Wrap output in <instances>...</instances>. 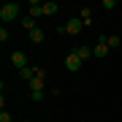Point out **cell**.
Segmentation results:
<instances>
[{"instance_id": "obj_1", "label": "cell", "mask_w": 122, "mask_h": 122, "mask_svg": "<svg viewBox=\"0 0 122 122\" xmlns=\"http://www.w3.org/2000/svg\"><path fill=\"white\" fill-rule=\"evenodd\" d=\"M16 16H19V3H5L3 8H0V19H3L5 25H8V22H14Z\"/></svg>"}, {"instance_id": "obj_2", "label": "cell", "mask_w": 122, "mask_h": 122, "mask_svg": "<svg viewBox=\"0 0 122 122\" xmlns=\"http://www.w3.org/2000/svg\"><path fill=\"white\" fill-rule=\"evenodd\" d=\"M44 87H46V79H41V76H35L33 81H30V92H33V100H44Z\"/></svg>"}, {"instance_id": "obj_3", "label": "cell", "mask_w": 122, "mask_h": 122, "mask_svg": "<svg viewBox=\"0 0 122 122\" xmlns=\"http://www.w3.org/2000/svg\"><path fill=\"white\" fill-rule=\"evenodd\" d=\"M81 27H84V22H81V19H79V16H71V19H68V25H65V33L79 35V33H81Z\"/></svg>"}, {"instance_id": "obj_4", "label": "cell", "mask_w": 122, "mask_h": 122, "mask_svg": "<svg viewBox=\"0 0 122 122\" xmlns=\"http://www.w3.org/2000/svg\"><path fill=\"white\" fill-rule=\"evenodd\" d=\"M81 65H84V62H81V60H79V57H76L73 52H71V54L65 57V68L71 71V73H76V71H81Z\"/></svg>"}, {"instance_id": "obj_5", "label": "cell", "mask_w": 122, "mask_h": 122, "mask_svg": "<svg viewBox=\"0 0 122 122\" xmlns=\"http://www.w3.org/2000/svg\"><path fill=\"white\" fill-rule=\"evenodd\" d=\"M11 62H14V68H16V71H25V68H27L25 52H14V54H11Z\"/></svg>"}, {"instance_id": "obj_6", "label": "cell", "mask_w": 122, "mask_h": 122, "mask_svg": "<svg viewBox=\"0 0 122 122\" xmlns=\"http://www.w3.org/2000/svg\"><path fill=\"white\" fill-rule=\"evenodd\" d=\"M109 52H111V49L106 46V41H103V35H100V41H98V44H95V49H92V54H95L98 60H103V57L109 54Z\"/></svg>"}, {"instance_id": "obj_7", "label": "cell", "mask_w": 122, "mask_h": 122, "mask_svg": "<svg viewBox=\"0 0 122 122\" xmlns=\"http://www.w3.org/2000/svg\"><path fill=\"white\" fill-rule=\"evenodd\" d=\"M73 54H76L81 62H84V60H90V57H95V54H92V46H76V49H73Z\"/></svg>"}, {"instance_id": "obj_8", "label": "cell", "mask_w": 122, "mask_h": 122, "mask_svg": "<svg viewBox=\"0 0 122 122\" xmlns=\"http://www.w3.org/2000/svg\"><path fill=\"white\" fill-rule=\"evenodd\" d=\"M27 14L35 19V16H41L44 14V3H38V0H30V5H27Z\"/></svg>"}, {"instance_id": "obj_9", "label": "cell", "mask_w": 122, "mask_h": 122, "mask_svg": "<svg viewBox=\"0 0 122 122\" xmlns=\"http://www.w3.org/2000/svg\"><path fill=\"white\" fill-rule=\"evenodd\" d=\"M44 38H46V33L41 30V27H35V30H30V41H33V44H44Z\"/></svg>"}, {"instance_id": "obj_10", "label": "cell", "mask_w": 122, "mask_h": 122, "mask_svg": "<svg viewBox=\"0 0 122 122\" xmlns=\"http://www.w3.org/2000/svg\"><path fill=\"white\" fill-rule=\"evenodd\" d=\"M103 41H106V46H109L111 52H114V49H119V44H122L117 35H103Z\"/></svg>"}, {"instance_id": "obj_11", "label": "cell", "mask_w": 122, "mask_h": 122, "mask_svg": "<svg viewBox=\"0 0 122 122\" xmlns=\"http://www.w3.org/2000/svg\"><path fill=\"white\" fill-rule=\"evenodd\" d=\"M57 11H60V5H57V3H52V0L44 3V16H54Z\"/></svg>"}, {"instance_id": "obj_12", "label": "cell", "mask_w": 122, "mask_h": 122, "mask_svg": "<svg viewBox=\"0 0 122 122\" xmlns=\"http://www.w3.org/2000/svg\"><path fill=\"white\" fill-rule=\"evenodd\" d=\"M79 19L84 22V27L92 25V11H90V8H81V11H79Z\"/></svg>"}, {"instance_id": "obj_13", "label": "cell", "mask_w": 122, "mask_h": 122, "mask_svg": "<svg viewBox=\"0 0 122 122\" xmlns=\"http://www.w3.org/2000/svg\"><path fill=\"white\" fill-rule=\"evenodd\" d=\"M22 27H25V30H27V33H30V30H35V27H38V25H35V19L30 16V14H27V16L22 19Z\"/></svg>"}, {"instance_id": "obj_14", "label": "cell", "mask_w": 122, "mask_h": 122, "mask_svg": "<svg viewBox=\"0 0 122 122\" xmlns=\"http://www.w3.org/2000/svg\"><path fill=\"white\" fill-rule=\"evenodd\" d=\"M0 122H11V114H8V111H5V109H3V111H0Z\"/></svg>"}, {"instance_id": "obj_15", "label": "cell", "mask_w": 122, "mask_h": 122, "mask_svg": "<svg viewBox=\"0 0 122 122\" xmlns=\"http://www.w3.org/2000/svg\"><path fill=\"white\" fill-rule=\"evenodd\" d=\"M25 122H30V119H25Z\"/></svg>"}]
</instances>
